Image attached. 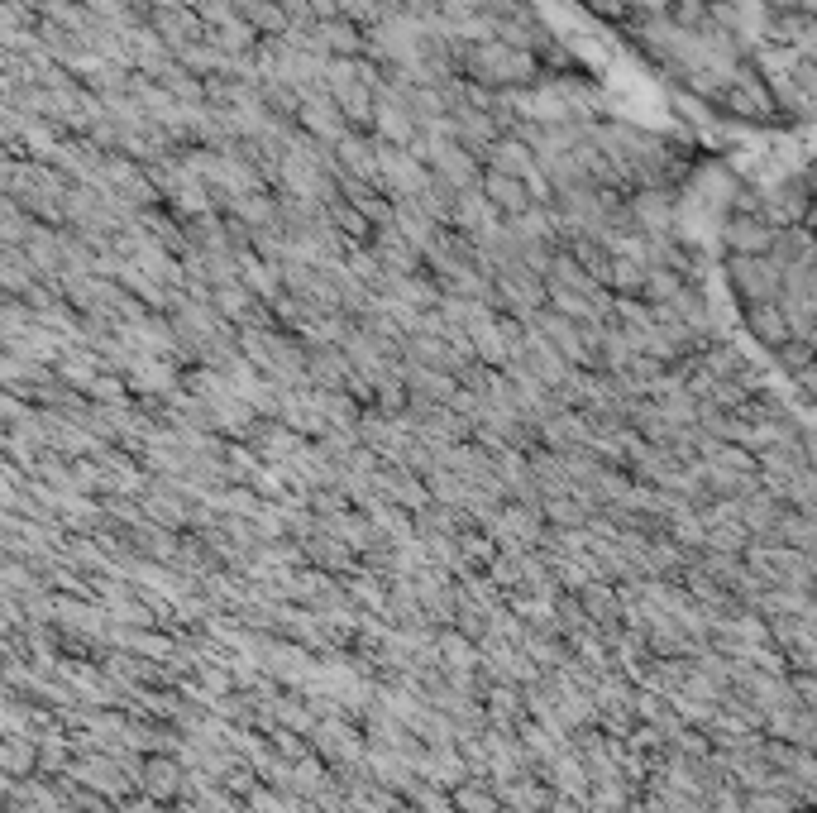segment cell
Instances as JSON below:
<instances>
[{"mask_svg":"<svg viewBox=\"0 0 817 813\" xmlns=\"http://www.w3.org/2000/svg\"><path fill=\"white\" fill-rule=\"evenodd\" d=\"M488 197L502 206V211H526L531 206V192L521 187V177H512V173H493L488 177Z\"/></svg>","mask_w":817,"mask_h":813,"instance_id":"1","label":"cell"}]
</instances>
